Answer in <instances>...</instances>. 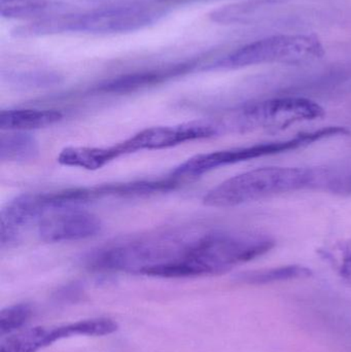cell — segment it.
Here are the masks:
<instances>
[{
	"label": "cell",
	"instance_id": "1",
	"mask_svg": "<svg viewBox=\"0 0 351 352\" xmlns=\"http://www.w3.org/2000/svg\"><path fill=\"white\" fill-rule=\"evenodd\" d=\"M330 171L296 167H266L233 176L212 188L204 197V204L226 208L284 192L313 186H327Z\"/></svg>",
	"mask_w": 351,
	"mask_h": 352
},
{
	"label": "cell",
	"instance_id": "2",
	"mask_svg": "<svg viewBox=\"0 0 351 352\" xmlns=\"http://www.w3.org/2000/svg\"><path fill=\"white\" fill-rule=\"evenodd\" d=\"M165 4H122L96 8L86 12H67L41 21L39 32L45 35L67 32L91 33V34H117L133 32L158 22L166 14Z\"/></svg>",
	"mask_w": 351,
	"mask_h": 352
},
{
	"label": "cell",
	"instance_id": "3",
	"mask_svg": "<svg viewBox=\"0 0 351 352\" xmlns=\"http://www.w3.org/2000/svg\"><path fill=\"white\" fill-rule=\"evenodd\" d=\"M275 245L261 234L212 233L192 240L185 263L192 277L222 274L267 254Z\"/></svg>",
	"mask_w": 351,
	"mask_h": 352
},
{
	"label": "cell",
	"instance_id": "4",
	"mask_svg": "<svg viewBox=\"0 0 351 352\" xmlns=\"http://www.w3.org/2000/svg\"><path fill=\"white\" fill-rule=\"evenodd\" d=\"M324 55V45L315 35H273L242 45L218 60L212 67L238 69L263 64H302Z\"/></svg>",
	"mask_w": 351,
	"mask_h": 352
},
{
	"label": "cell",
	"instance_id": "5",
	"mask_svg": "<svg viewBox=\"0 0 351 352\" xmlns=\"http://www.w3.org/2000/svg\"><path fill=\"white\" fill-rule=\"evenodd\" d=\"M348 134H350V131L346 128L328 127L317 131L304 132V133L298 134L294 138L282 140V142H266V144H253L245 148H231V150L197 155L177 167L172 175L179 179L198 177L204 173H210L220 167L227 166V165L236 164V163L245 162V161L261 158V157L282 154L288 151L304 148L325 138L348 135Z\"/></svg>",
	"mask_w": 351,
	"mask_h": 352
},
{
	"label": "cell",
	"instance_id": "6",
	"mask_svg": "<svg viewBox=\"0 0 351 352\" xmlns=\"http://www.w3.org/2000/svg\"><path fill=\"white\" fill-rule=\"evenodd\" d=\"M324 116L325 109L315 101L303 97H282L243 105L235 122L241 130L278 131Z\"/></svg>",
	"mask_w": 351,
	"mask_h": 352
},
{
	"label": "cell",
	"instance_id": "7",
	"mask_svg": "<svg viewBox=\"0 0 351 352\" xmlns=\"http://www.w3.org/2000/svg\"><path fill=\"white\" fill-rule=\"evenodd\" d=\"M117 330V322L109 318H93L55 328L29 329L2 343L0 352H37L62 339L73 336H106Z\"/></svg>",
	"mask_w": 351,
	"mask_h": 352
},
{
	"label": "cell",
	"instance_id": "8",
	"mask_svg": "<svg viewBox=\"0 0 351 352\" xmlns=\"http://www.w3.org/2000/svg\"><path fill=\"white\" fill-rule=\"evenodd\" d=\"M218 133L216 126L204 122H191L177 126L146 128L119 144L124 155L139 151L163 150L193 140L210 138Z\"/></svg>",
	"mask_w": 351,
	"mask_h": 352
},
{
	"label": "cell",
	"instance_id": "9",
	"mask_svg": "<svg viewBox=\"0 0 351 352\" xmlns=\"http://www.w3.org/2000/svg\"><path fill=\"white\" fill-rule=\"evenodd\" d=\"M102 229L100 219L78 208L62 209L45 215L38 221L37 233L49 243L78 241L98 235Z\"/></svg>",
	"mask_w": 351,
	"mask_h": 352
},
{
	"label": "cell",
	"instance_id": "10",
	"mask_svg": "<svg viewBox=\"0 0 351 352\" xmlns=\"http://www.w3.org/2000/svg\"><path fill=\"white\" fill-rule=\"evenodd\" d=\"M192 64H179L165 69L146 70V72H133L124 74L111 80H105L96 87V92L105 94H127L141 90L146 87L164 82L175 76L185 74L192 68Z\"/></svg>",
	"mask_w": 351,
	"mask_h": 352
},
{
	"label": "cell",
	"instance_id": "11",
	"mask_svg": "<svg viewBox=\"0 0 351 352\" xmlns=\"http://www.w3.org/2000/svg\"><path fill=\"white\" fill-rule=\"evenodd\" d=\"M63 119L56 109H14L0 111L2 131H28L49 127Z\"/></svg>",
	"mask_w": 351,
	"mask_h": 352
},
{
	"label": "cell",
	"instance_id": "12",
	"mask_svg": "<svg viewBox=\"0 0 351 352\" xmlns=\"http://www.w3.org/2000/svg\"><path fill=\"white\" fill-rule=\"evenodd\" d=\"M122 156L124 155L119 144L109 148L68 146L61 151L57 160L63 166L97 170Z\"/></svg>",
	"mask_w": 351,
	"mask_h": 352
},
{
	"label": "cell",
	"instance_id": "13",
	"mask_svg": "<svg viewBox=\"0 0 351 352\" xmlns=\"http://www.w3.org/2000/svg\"><path fill=\"white\" fill-rule=\"evenodd\" d=\"M70 12L67 4L54 0H0V14L14 20L36 21Z\"/></svg>",
	"mask_w": 351,
	"mask_h": 352
},
{
	"label": "cell",
	"instance_id": "14",
	"mask_svg": "<svg viewBox=\"0 0 351 352\" xmlns=\"http://www.w3.org/2000/svg\"><path fill=\"white\" fill-rule=\"evenodd\" d=\"M39 144L30 134L6 131L0 138V159L8 162H28L39 155Z\"/></svg>",
	"mask_w": 351,
	"mask_h": 352
},
{
	"label": "cell",
	"instance_id": "15",
	"mask_svg": "<svg viewBox=\"0 0 351 352\" xmlns=\"http://www.w3.org/2000/svg\"><path fill=\"white\" fill-rule=\"evenodd\" d=\"M310 269L300 265L278 267L265 270L251 271L240 275V280L249 285H266L278 281L292 280V279L306 278L311 275Z\"/></svg>",
	"mask_w": 351,
	"mask_h": 352
},
{
	"label": "cell",
	"instance_id": "16",
	"mask_svg": "<svg viewBox=\"0 0 351 352\" xmlns=\"http://www.w3.org/2000/svg\"><path fill=\"white\" fill-rule=\"evenodd\" d=\"M8 80L14 86L22 88H49L61 82V76L55 72H8Z\"/></svg>",
	"mask_w": 351,
	"mask_h": 352
},
{
	"label": "cell",
	"instance_id": "17",
	"mask_svg": "<svg viewBox=\"0 0 351 352\" xmlns=\"http://www.w3.org/2000/svg\"><path fill=\"white\" fill-rule=\"evenodd\" d=\"M32 316V307L29 304H16L2 310L0 314V335L12 334L22 328Z\"/></svg>",
	"mask_w": 351,
	"mask_h": 352
},
{
	"label": "cell",
	"instance_id": "18",
	"mask_svg": "<svg viewBox=\"0 0 351 352\" xmlns=\"http://www.w3.org/2000/svg\"><path fill=\"white\" fill-rule=\"evenodd\" d=\"M328 256L342 276L351 279V238L336 246Z\"/></svg>",
	"mask_w": 351,
	"mask_h": 352
},
{
	"label": "cell",
	"instance_id": "19",
	"mask_svg": "<svg viewBox=\"0 0 351 352\" xmlns=\"http://www.w3.org/2000/svg\"><path fill=\"white\" fill-rule=\"evenodd\" d=\"M327 186L335 194L351 195V170L343 175H330Z\"/></svg>",
	"mask_w": 351,
	"mask_h": 352
}]
</instances>
